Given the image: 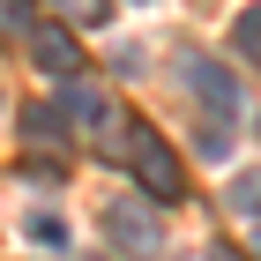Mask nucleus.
Masks as SVG:
<instances>
[{
  "instance_id": "1",
  "label": "nucleus",
  "mask_w": 261,
  "mask_h": 261,
  "mask_svg": "<svg viewBox=\"0 0 261 261\" xmlns=\"http://www.w3.org/2000/svg\"><path fill=\"white\" fill-rule=\"evenodd\" d=\"M97 224H105V246H120L127 261L164 254V217H157L149 194H112V201L97 209Z\"/></svg>"
},
{
  "instance_id": "2",
  "label": "nucleus",
  "mask_w": 261,
  "mask_h": 261,
  "mask_svg": "<svg viewBox=\"0 0 261 261\" xmlns=\"http://www.w3.org/2000/svg\"><path fill=\"white\" fill-rule=\"evenodd\" d=\"M120 157L135 164V179H142V194H149V201H179V194H187V172H179V157L164 149L157 127L127 120V149H120Z\"/></svg>"
},
{
  "instance_id": "3",
  "label": "nucleus",
  "mask_w": 261,
  "mask_h": 261,
  "mask_svg": "<svg viewBox=\"0 0 261 261\" xmlns=\"http://www.w3.org/2000/svg\"><path fill=\"white\" fill-rule=\"evenodd\" d=\"M179 82L194 90V105L209 112V120H224V127L239 120V82L224 75V67L209 60V53H179Z\"/></svg>"
},
{
  "instance_id": "4",
  "label": "nucleus",
  "mask_w": 261,
  "mask_h": 261,
  "mask_svg": "<svg viewBox=\"0 0 261 261\" xmlns=\"http://www.w3.org/2000/svg\"><path fill=\"white\" fill-rule=\"evenodd\" d=\"M60 112L82 127V135H97V142H127V112L105 97V90H90V82H67V90H60Z\"/></svg>"
},
{
  "instance_id": "5",
  "label": "nucleus",
  "mask_w": 261,
  "mask_h": 261,
  "mask_svg": "<svg viewBox=\"0 0 261 261\" xmlns=\"http://www.w3.org/2000/svg\"><path fill=\"white\" fill-rule=\"evenodd\" d=\"M30 60H38V75H60V82H75L82 53H75V38H67V30H38V38H30Z\"/></svg>"
},
{
  "instance_id": "6",
  "label": "nucleus",
  "mask_w": 261,
  "mask_h": 261,
  "mask_svg": "<svg viewBox=\"0 0 261 261\" xmlns=\"http://www.w3.org/2000/svg\"><path fill=\"white\" fill-rule=\"evenodd\" d=\"M22 135H30V142H45V149H60V142H67V112H45V105H30V112H22Z\"/></svg>"
},
{
  "instance_id": "7",
  "label": "nucleus",
  "mask_w": 261,
  "mask_h": 261,
  "mask_svg": "<svg viewBox=\"0 0 261 261\" xmlns=\"http://www.w3.org/2000/svg\"><path fill=\"white\" fill-rule=\"evenodd\" d=\"M224 209H239V217L261 224V172H239V179L224 187Z\"/></svg>"
},
{
  "instance_id": "8",
  "label": "nucleus",
  "mask_w": 261,
  "mask_h": 261,
  "mask_svg": "<svg viewBox=\"0 0 261 261\" xmlns=\"http://www.w3.org/2000/svg\"><path fill=\"white\" fill-rule=\"evenodd\" d=\"M231 45H239V60L261 67V0L254 8H239V22H231Z\"/></svg>"
},
{
  "instance_id": "9",
  "label": "nucleus",
  "mask_w": 261,
  "mask_h": 261,
  "mask_svg": "<svg viewBox=\"0 0 261 261\" xmlns=\"http://www.w3.org/2000/svg\"><path fill=\"white\" fill-rule=\"evenodd\" d=\"M38 30V0H0V38H30Z\"/></svg>"
},
{
  "instance_id": "10",
  "label": "nucleus",
  "mask_w": 261,
  "mask_h": 261,
  "mask_svg": "<svg viewBox=\"0 0 261 261\" xmlns=\"http://www.w3.org/2000/svg\"><path fill=\"white\" fill-rule=\"evenodd\" d=\"M53 8H60L67 22H105L112 15V0H53Z\"/></svg>"
},
{
  "instance_id": "11",
  "label": "nucleus",
  "mask_w": 261,
  "mask_h": 261,
  "mask_svg": "<svg viewBox=\"0 0 261 261\" xmlns=\"http://www.w3.org/2000/svg\"><path fill=\"white\" fill-rule=\"evenodd\" d=\"M30 239H38V246H67V224H60V217H45V209H38V217H30Z\"/></svg>"
},
{
  "instance_id": "12",
  "label": "nucleus",
  "mask_w": 261,
  "mask_h": 261,
  "mask_svg": "<svg viewBox=\"0 0 261 261\" xmlns=\"http://www.w3.org/2000/svg\"><path fill=\"white\" fill-rule=\"evenodd\" d=\"M209 261H239V254H224V246H217V254H209Z\"/></svg>"
},
{
  "instance_id": "13",
  "label": "nucleus",
  "mask_w": 261,
  "mask_h": 261,
  "mask_svg": "<svg viewBox=\"0 0 261 261\" xmlns=\"http://www.w3.org/2000/svg\"><path fill=\"white\" fill-rule=\"evenodd\" d=\"M254 254H261V231H254Z\"/></svg>"
},
{
  "instance_id": "14",
  "label": "nucleus",
  "mask_w": 261,
  "mask_h": 261,
  "mask_svg": "<svg viewBox=\"0 0 261 261\" xmlns=\"http://www.w3.org/2000/svg\"><path fill=\"white\" fill-rule=\"evenodd\" d=\"M254 135H261V127H254Z\"/></svg>"
}]
</instances>
